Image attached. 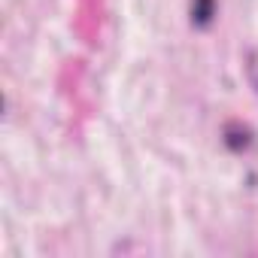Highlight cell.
<instances>
[{"label":"cell","instance_id":"obj_1","mask_svg":"<svg viewBox=\"0 0 258 258\" xmlns=\"http://www.w3.org/2000/svg\"><path fill=\"white\" fill-rule=\"evenodd\" d=\"M225 143H228L231 152H243V149L252 146V131H249L246 124H240V121H231L225 127Z\"/></svg>","mask_w":258,"mask_h":258},{"label":"cell","instance_id":"obj_2","mask_svg":"<svg viewBox=\"0 0 258 258\" xmlns=\"http://www.w3.org/2000/svg\"><path fill=\"white\" fill-rule=\"evenodd\" d=\"M216 19V0H195L191 4V25L195 28H210Z\"/></svg>","mask_w":258,"mask_h":258}]
</instances>
